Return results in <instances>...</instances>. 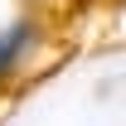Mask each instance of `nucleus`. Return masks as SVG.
<instances>
[{
	"label": "nucleus",
	"mask_w": 126,
	"mask_h": 126,
	"mask_svg": "<svg viewBox=\"0 0 126 126\" xmlns=\"http://www.w3.org/2000/svg\"><path fill=\"white\" fill-rule=\"evenodd\" d=\"M24 44H29V24H10V29L0 34V73L15 63V53H19Z\"/></svg>",
	"instance_id": "nucleus-1"
}]
</instances>
